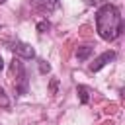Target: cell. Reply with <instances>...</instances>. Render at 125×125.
<instances>
[{"mask_svg": "<svg viewBox=\"0 0 125 125\" xmlns=\"http://www.w3.org/2000/svg\"><path fill=\"white\" fill-rule=\"evenodd\" d=\"M96 29L104 41H115L121 35L123 21H121L119 10L113 4H104L96 12Z\"/></svg>", "mask_w": 125, "mask_h": 125, "instance_id": "obj_1", "label": "cell"}, {"mask_svg": "<svg viewBox=\"0 0 125 125\" xmlns=\"http://www.w3.org/2000/svg\"><path fill=\"white\" fill-rule=\"evenodd\" d=\"M10 70H12V76H16V78H14L16 90H18L20 94H25V92H27V72H25V68H23V64L20 62L18 57L12 61Z\"/></svg>", "mask_w": 125, "mask_h": 125, "instance_id": "obj_2", "label": "cell"}, {"mask_svg": "<svg viewBox=\"0 0 125 125\" xmlns=\"http://www.w3.org/2000/svg\"><path fill=\"white\" fill-rule=\"evenodd\" d=\"M8 45V49L14 53V57H18V59H25V61H31V59H35V49L29 45V43H23V41H8L6 43Z\"/></svg>", "mask_w": 125, "mask_h": 125, "instance_id": "obj_3", "label": "cell"}, {"mask_svg": "<svg viewBox=\"0 0 125 125\" xmlns=\"http://www.w3.org/2000/svg\"><path fill=\"white\" fill-rule=\"evenodd\" d=\"M115 59V51H105V53H102L98 59H94V62L90 64V70L92 72H98V70H102L107 62H111Z\"/></svg>", "mask_w": 125, "mask_h": 125, "instance_id": "obj_4", "label": "cell"}, {"mask_svg": "<svg viewBox=\"0 0 125 125\" xmlns=\"http://www.w3.org/2000/svg\"><path fill=\"white\" fill-rule=\"evenodd\" d=\"M59 0H31V8L41 12V14H51L53 10H57Z\"/></svg>", "mask_w": 125, "mask_h": 125, "instance_id": "obj_5", "label": "cell"}, {"mask_svg": "<svg viewBox=\"0 0 125 125\" xmlns=\"http://www.w3.org/2000/svg\"><path fill=\"white\" fill-rule=\"evenodd\" d=\"M92 51H94L92 45H82V47H78V49H76V57H78V61H86V59L92 55Z\"/></svg>", "mask_w": 125, "mask_h": 125, "instance_id": "obj_6", "label": "cell"}, {"mask_svg": "<svg viewBox=\"0 0 125 125\" xmlns=\"http://www.w3.org/2000/svg\"><path fill=\"white\" fill-rule=\"evenodd\" d=\"M76 92H78V96H80V102H82V104H88L90 88H88V86H78V88H76Z\"/></svg>", "mask_w": 125, "mask_h": 125, "instance_id": "obj_7", "label": "cell"}, {"mask_svg": "<svg viewBox=\"0 0 125 125\" xmlns=\"http://www.w3.org/2000/svg\"><path fill=\"white\" fill-rule=\"evenodd\" d=\"M10 105V98H8V94L4 92V88L0 86V107H8Z\"/></svg>", "mask_w": 125, "mask_h": 125, "instance_id": "obj_8", "label": "cell"}, {"mask_svg": "<svg viewBox=\"0 0 125 125\" xmlns=\"http://www.w3.org/2000/svg\"><path fill=\"white\" fill-rule=\"evenodd\" d=\"M49 29H51V23H49L47 20H41V21L37 23V31H39V33H45V31H49Z\"/></svg>", "mask_w": 125, "mask_h": 125, "instance_id": "obj_9", "label": "cell"}, {"mask_svg": "<svg viewBox=\"0 0 125 125\" xmlns=\"http://www.w3.org/2000/svg\"><path fill=\"white\" fill-rule=\"evenodd\" d=\"M39 70H41V72L45 74V72H49V70H51V66H49V64H47L45 61H39Z\"/></svg>", "mask_w": 125, "mask_h": 125, "instance_id": "obj_10", "label": "cell"}, {"mask_svg": "<svg viewBox=\"0 0 125 125\" xmlns=\"http://www.w3.org/2000/svg\"><path fill=\"white\" fill-rule=\"evenodd\" d=\"M55 90H57V80H53V82H51V92H55Z\"/></svg>", "mask_w": 125, "mask_h": 125, "instance_id": "obj_11", "label": "cell"}, {"mask_svg": "<svg viewBox=\"0 0 125 125\" xmlns=\"http://www.w3.org/2000/svg\"><path fill=\"white\" fill-rule=\"evenodd\" d=\"M4 68V61H2V57H0V70Z\"/></svg>", "mask_w": 125, "mask_h": 125, "instance_id": "obj_12", "label": "cell"}, {"mask_svg": "<svg viewBox=\"0 0 125 125\" xmlns=\"http://www.w3.org/2000/svg\"><path fill=\"white\" fill-rule=\"evenodd\" d=\"M6 2H8V0H0V4H6Z\"/></svg>", "mask_w": 125, "mask_h": 125, "instance_id": "obj_13", "label": "cell"}]
</instances>
